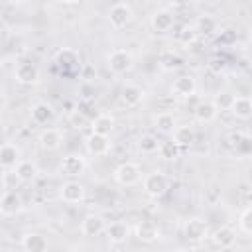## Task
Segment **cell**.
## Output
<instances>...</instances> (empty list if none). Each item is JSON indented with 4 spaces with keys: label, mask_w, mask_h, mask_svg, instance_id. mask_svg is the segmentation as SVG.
<instances>
[{
    "label": "cell",
    "mask_w": 252,
    "mask_h": 252,
    "mask_svg": "<svg viewBox=\"0 0 252 252\" xmlns=\"http://www.w3.org/2000/svg\"><path fill=\"white\" fill-rule=\"evenodd\" d=\"M230 114L238 120H248L252 116V98L250 96H236L232 102Z\"/></svg>",
    "instance_id": "23"
},
{
    "label": "cell",
    "mask_w": 252,
    "mask_h": 252,
    "mask_svg": "<svg viewBox=\"0 0 252 252\" xmlns=\"http://www.w3.org/2000/svg\"><path fill=\"white\" fill-rule=\"evenodd\" d=\"M144 96H146V91L138 85H132V83L124 85L122 91H120V100L126 106H138L144 100Z\"/></svg>",
    "instance_id": "17"
},
{
    "label": "cell",
    "mask_w": 252,
    "mask_h": 252,
    "mask_svg": "<svg viewBox=\"0 0 252 252\" xmlns=\"http://www.w3.org/2000/svg\"><path fill=\"white\" fill-rule=\"evenodd\" d=\"M238 224H240V228H242L246 234H252V205L242 211V215H240V219H238Z\"/></svg>",
    "instance_id": "35"
},
{
    "label": "cell",
    "mask_w": 252,
    "mask_h": 252,
    "mask_svg": "<svg viewBox=\"0 0 252 252\" xmlns=\"http://www.w3.org/2000/svg\"><path fill=\"white\" fill-rule=\"evenodd\" d=\"M47 246H49L47 238L37 232H26L22 236V248L26 252H43V250H47Z\"/></svg>",
    "instance_id": "19"
},
{
    "label": "cell",
    "mask_w": 252,
    "mask_h": 252,
    "mask_svg": "<svg viewBox=\"0 0 252 252\" xmlns=\"http://www.w3.org/2000/svg\"><path fill=\"white\" fill-rule=\"evenodd\" d=\"M53 116H55V110H53V106L47 104V102H37V104H33V108H32V120H33L35 124H47V122L53 120Z\"/></svg>",
    "instance_id": "25"
},
{
    "label": "cell",
    "mask_w": 252,
    "mask_h": 252,
    "mask_svg": "<svg viewBox=\"0 0 252 252\" xmlns=\"http://www.w3.org/2000/svg\"><path fill=\"white\" fill-rule=\"evenodd\" d=\"M14 79L20 85H35L39 81V69L33 63H18L14 67Z\"/></svg>",
    "instance_id": "12"
},
{
    "label": "cell",
    "mask_w": 252,
    "mask_h": 252,
    "mask_svg": "<svg viewBox=\"0 0 252 252\" xmlns=\"http://www.w3.org/2000/svg\"><path fill=\"white\" fill-rule=\"evenodd\" d=\"M104 232H106V238H108L110 244H122V242H126L130 230H128V226H126L124 222L116 220V222H110V224L104 228Z\"/></svg>",
    "instance_id": "22"
},
{
    "label": "cell",
    "mask_w": 252,
    "mask_h": 252,
    "mask_svg": "<svg viewBox=\"0 0 252 252\" xmlns=\"http://www.w3.org/2000/svg\"><path fill=\"white\" fill-rule=\"evenodd\" d=\"M132 18H134V12H132V8H130L128 4H124V2H118V4H114V6L108 10V22H110V26H112L114 30L126 28V26L132 22Z\"/></svg>",
    "instance_id": "5"
},
{
    "label": "cell",
    "mask_w": 252,
    "mask_h": 252,
    "mask_svg": "<svg viewBox=\"0 0 252 252\" xmlns=\"http://www.w3.org/2000/svg\"><path fill=\"white\" fill-rule=\"evenodd\" d=\"M20 161H22V152H20V148H18L16 144H12V142H6V144L0 148V165H2V169H4V171H10V169H14Z\"/></svg>",
    "instance_id": "8"
},
{
    "label": "cell",
    "mask_w": 252,
    "mask_h": 252,
    "mask_svg": "<svg viewBox=\"0 0 252 252\" xmlns=\"http://www.w3.org/2000/svg\"><path fill=\"white\" fill-rule=\"evenodd\" d=\"M242 132H234V134H230V146H236L240 140H242Z\"/></svg>",
    "instance_id": "40"
},
{
    "label": "cell",
    "mask_w": 252,
    "mask_h": 252,
    "mask_svg": "<svg viewBox=\"0 0 252 252\" xmlns=\"http://www.w3.org/2000/svg\"><path fill=\"white\" fill-rule=\"evenodd\" d=\"M173 142L179 146V148H189L193 142H195V130L193 126H177L173 130Z\"/></svg>",
    "instance_id": "28"
},
{
    "label": "cell",
    "mask_w": 252,
    "mask_h": 252,
    "mask_svg": "<svg viewBox=\"0 0 252 252\" xmlns=\"http://www.w3.org/2000/svg\"><path fill=\"white\" fill-rule=\"evenodd\" d=\"M159 146H161V142L154 134H144L138 140V148L144 154H156V152H159Z\"/></svg>",
    "instance_id": "31"
},
{
    "label": "cell",
    "mask_w": 252,
    "mask_h": 252,
    "mask_svg": "<svg viewBox=\"0 0 252 252\" xmlns=\"http://www.w3.org/2000/svg\"><path fill=\"white\" fill-rule=\"evenodd\" d=\"M55 63L61 69H75L79 65V53L73 47H63L55 53Z\"/></svg>",
    "instance_id": "24"
},
{
    "label": "cell",
    "mask_w": 252,
    "mask_h": 252,
    "mask_svg": "<svg viewBox=\"0 0 252 252\" xmlns=\"http://www.w3.org/2000/svg\"><path fill=\"white\" fill-rule=\"evenodd\" d=\"M219 197H220V189H219L217 185H211V187L207 189V201H209L211 205H215V203L219 201Z\"/></svg>",
    "instance_id": "37"
},
{
    "label": "cell",
    "mask_w": 252,
    "mask_h": 252,
    "mask_svg": "<svg viewBox=\"0 0 252 252\" xmlns=\"http://www.w3.org/2000/svg\"><path fill=\"white\" fill-rule=\"evenodd\" d=\"M91 130L96 132V134H106L108 136L114 130V116L112 114H106V112L94 116L91 120Z\"/></svg>",
    "instance_id": "27"
},
{
    "label": "cell",
    "mask_w": 252,
    "mask_h": 252,
    "mask_svg": "<svg viewBox=\"0 0 252 252\" xmlns=\"http://www.w3.org/2000/svg\"><path fill=\"white\" fill-rule=\"evenodd\" d=\"M179 146L171 140V142H161V146H159V156L163 158V159H175L177 156H179Z\"/></svg>",
    "instance_id": "34"
},
{
    "label": "cell",
    "mask_w": 252,
    "mask_h": 252,
    "mask_svg": "<svg viewBox=\"0 0 252 252\" xmlns=\"http://www.w3.org/2000/svg\"><path fill=\"white\" fill-rule=\"evenodd\" d=\"M154 128L159 134H173V130L177 128V120H175V116L171 112H159L154 118Z\"/></svg>",
    "instance_id": "26"
},
{
    "label": "cell",
    "mask_w": 252,
    "mask_h": 252,
    "mask_svg": "<svg viewBox=\"0 0 252 252\" xmlns=\"http://www.w3.org/2000/svg\"><path fill=\"white\" fill-rule=\"evenodd\" d=\"M197 35H199V32H197L195 26H185V28H181V32L177 33V39H179L183 45H191V43H195Z\"/></svg>",
    "instance_id": "33"
},
{
    "label": "cell",
    "mask_w": 252,
    "mask_h": 252,
    "mask_svg": "<svg viewBox=\"0 0 252 252\" xmlns=\"http://www.w3.org/2000/svg\"><path fill=\"white\" fill-rule=\"evenodd\" d=\"M136 238H138L140 242H146V244L156 242V240L159 238V228H158V224H156L154 220H142V222H138V226H136Z\"/></svg>",
    "instance_id": "18"
},
{
    "label": "cell",
    "mask_w": 252,
    "mask_h": 252,
    "mask_svg": "<svg viewBox=\"0 0 252 252\" xmlns=\"http://www.w3.org/2000/svg\"><path fill=\"white\" fill-rule=\"evenodd\" d=\"M104 228H106V224H104V219L100 217V215H87L83 220H81V232H83V236H98V234H102L104 232Z\"/></svg>",
    "instance_id": "15"
},
{
    "label": "cell",
    "mask_w": 252,
    "mask_h": 252,
    "mask_svg": "<svg viewBox=\"0 0 252 252\" xmlns=\"http://www.w3.org/2000/svg\"><path fill=\"white\" fill-rule=\"evenodd\" d=\"M242 201L250 207L252 205V187H248V189H242Z\"/></svg>",
    "instance_id": "39"
},
{
    "label": "cell",
    "mask_w": 252,
    "mask_h": 252,
    "mask_svg": "<svg viewBox=\"0 0 252 252\" xmlns=\"http://www.w3.org/2000/svg\"><path fill=\"white\" fill-rule=\"evenodd\" d=\"M217 114H219V108L215 106L213 100H201V102H197V106L193 108V116H195V120L201 122V124L213 122V120L217 118Z\"/></svg>",
    "instance_id": "16"
},
{
    "label": "cell",
    "mask_w": 252,
    "mask_h": 252,
    "mask_svg": "<svg viewBox=\"0 0 252 252\" xmlns=\"http://www.w3.org/2000/svg\"><path fill=\"white\" fill-rule=\"evenodd\" d=\"M85 169H87V161L83 156L77 154H69L59 161V171L67 177H79L85 173Z\"/></svg>",
    "instance_id": "6"
},
{
    "label": "cell",
    "mask_w": 252,
    "mask_h": 252,
    "mask_svg": "<svg viewBox=\"0 0 252 252\" xmlns=\"http://www.w3.org/2000/svg\"><path fill=\"white\" fill-rule=\"evenodd\" d=\"M85 148L91 156H106L110 152V140L106 134H96V132H91L85 140Z\"/></svg>",
    "instance_id": "7"
},
{
    "label": "cell",
    "mask_w": 252,
    "mask_h": 252,
    "mask_svg": "<svg viewBox=\"0 0 252 252\" xmlns=\"http://www.w3.org/2000/svg\"><path fill=\"white\" fill-rule=\"evenodd\" d=\"M61 199L69 205H79L85 201V187L79 183V181H65L61 185V191H59Z\"/></svg>",
    "instance_id": "11"
},
{
    "label": "cell",
    "mask_w": 252,
    "mask_h": 252,
    "mask_svg": "<svg viewBox=\"0 0 252 252\" xmlns=\"http://www.w3.org/2000/svg\"><path fill=\"white\" fill-rule=\"evenodd\" d=\"M209 67H211L215 73H220V71L224 69V61H222V59H211Z\"/></svg>",
    "instance_id": "38"
},
{
    "label": "cell",
    "mask_w": 252,
    "mask_h": 252,
    "mask_svg": "<svg viewBox=\"0 0 252 252\" xmlns=\"http://www.w3.org/2000/svg\"><path fill=\"white\" fill-rule=\"evenodd\" d=\"M183 236L189 242H201V240H205V236H207V224H205V220L199 219V217H193V219L185 220V224H183Z\"/></svg>",
    "instance_id": "9"
},
{
    "label": "cell",
    "mask_w": 252,
    "mask_h": 252,
    "mask_svg": "<svg viewBox=\"0 0 252 252\" xmlns=\"http://www.w3.org/2000/svg\"><path fill=\"white\" fill-rule=\"evenodd\" d=\"M234 98H236V96H234L232 93H228V91H219V93L215 94L213 102H215V106H217L219 110H230Z\"/></svg>",
    "instance_id": "32"
},
{
    "label": "cell",
    "mask_w": 252,
    "mask_h": 252,
    "mask_svg": "<svg viewBox=\"0 0 252 252\" xmlns=\"http://www.w3.org/2000/svg\"><path fill=\"white\" fill-rule=\"evenodd\" d=\"M150 24H152L154 32H158V33H165V32H169V30L173 28V24H175V14H173L171 10H167V8L156 10V12L152 14Z\"/></svg>",
    "instance_id": "10"
},
{
    "label": "cell",
    "mask_w": 252,
    "mask_h": 252,
    "mask_svg": "<svg viewBox=\"0 0 252 252\" xmlns=\"http://www.w3.org/2000/svg\"><path fill=\"white\" fill-rule=\"evenodd\" d=\"M59 2H63V4H75V2H79V0H59Z\"/></svg>",
    "instance_id": "41"
},
{
    "label": "cell",
    "mask_w": 252,
    "mask_h": 252,
    "mask_svg": "<svg viewBox=\"0 0 252 252\" xmlns=\"http://www.w3.org/2000/svg\"><path fill=\"white\" fill-rule=\"evenodd\" d=\"M142 185H144V191H146L148 197L158 199V197H161V195L167 193V189H169V177L163 171H152V173H148L142 179Z\"/></svg>",
    "instance_id": "1"
},
{
    "label": "cell",
    "mask_w": 252,
    "mask_h": 252,
    "mask_svg": "<svg viewBox=\"0 0 252 252\" xmlns=\"http://www.w3.org/2000/svg\"><path fill=\"white\" fill-rule=\"evenodd\" d=\"M213 242L219 246V248H230L234 246L236 242V232L232 226H219L215 232H213Z\"/></svg>",
    "instance_id": "21"
},
{
    "label": "cell",
    "mask_w": 252,
    "mask_h": 252,
    "mask_svg": "<svg viewBox=\"0 0 252 252\" xmlns=\"http://www.w3.org/2000/svg\"><path fill=\"white\" fill-rule=\"evenodd\" d=\"M217 20L213 18V16H209V14H203V16H199L197 18V22H195V28H197V32L201 33V35H213L215 32H217Z\"/></svg>",
    "instance_id": "30"
},
{
    "label": "cell",
    "mask_w": 252,
    "mask_h": 252,
    "mask_svg": "<svg viewBox=\"0 0 252 252\" xmlns=\"http://www.w3.org/2000/svg\"><path fill=\"white\" fill-rule=\"evenodd\" d=\"M114 179L124 187H132L142 181V167L134 161H124L114 169Z\"/></svg>",
    "instance_id": "3"
},
{
    "label": "cell",
    "mask_w": 252,
    "mask_h": 252,
    "mask_svg": "<svg viewBox=\"0 0 252 252\" xmlns=\"http://www.w3.org/2000/svg\"><path fill=\"white\" fill-rule=\"evenodd\" d=\"M22 211H24V199L20 197V193L4 189V193L0 197V213H2V217H16Z\"/></svg>",
    "instance_id": "4"
},
{
    "label": "cell",
    "mask_w": 252,
    "mask_h": 252,
    "mask_svg": "<svg viewBox=\"0 0 252 252\" xmlns=\"http://www.w3.org/2000/svg\"><path fill=\"white\" fill-rule=\"evenodd\" d=\"M242 156H248V154H252V140L248 138V136H242V140L234 146Z\"/></svg>",
    "instance_id": "36"
},
{
    "label": "cell",
    "mask_w": 252,
    "mask_h": 252,
    "mask_svg": "<svg viewBox=\"0 0 252 252\" xmlns=\"http://www.w3.org/2000/svg\"><path fill=\"white\" fill-rule=\"evenodd\" d=\"M197 91V81L191 75H179L171 83V93L177 96H193Z\"/></svg>",
    "instance_id": "14"
},
{
    "label": "cell",
    "mask_w": 252,
    "mask_h": 252,
    "mask_svg": "<svg viewBox=\"0 0 252 252\" xmlns=\"http://www.w3.org/2000/svg\"><path fill=\"white\" fill-rule=\"evenodd\" d=\"M183 65H185L183 57L177 55V53H173V51H163V53L159 55V67H161L163 71H177V69H181Z\"/></svg>",
    "instance_id": "29"
},
{
    "label": "cell",
    "mask_w": 252,
    "mask_h": 252,
    "mask_svg": "<svg viewBox=\"0 0 252 252\" xmlns=\"http://www.w3.org/2000/svg\"><path fill=\"white\" fill-rule=\"evenodd\" d=\"M37 144H39L41 150L53 152V150H57V148L63 144V132L57 130V128H45V130L39 132Z\"/></svg>",
    "instance_id": "13"
},
{
    "label": "cell",
    "mask_w": 252,
    "mask_h": 252,
    "mask_svg": "<svg viewBox=\"0 0 252 252\" xmlns=\"http://www.w3.org/2000/svg\"><path fill=\"white\" fill-rule=\"evenodd\" d=\"M106 65L114 75H124L134 67V57L128 49H112L106 57Z\"/></svg>",
    "instance_id": "2"
},
{
    "label": "cell",
    "mask_w": 252,
    "mask_h": 252,
    "mask_svg": "<svg viewBox=\"0 0 252 252\" xmlns=\"http://www.w3.org/2000/svg\"><path fill=\"white\" fill-rule=\"evenodd\" d=\"M39 169L33 161H28V159H22L16 167H14V175L18 181H24V183H32L35 177H37Z\"/></svg>",
    "instance_id": "20"
}]
</instances>
